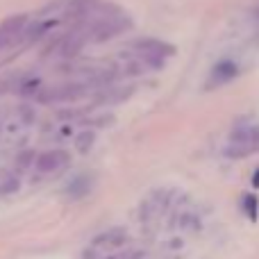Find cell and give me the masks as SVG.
I'll return each mask as SVG.
<instances>
[{
	"instance_id": "6da1fadb",
	"label": "cell",
	"mask_w": 259,
	"mask_h": 259,
	"mask_svg": "<svg viewBox=\"0 0 259 259\" xmlns=\"http://www.w3.org/2000/svg\"><path fill=\"white\" fill-rule=\"evenodd\" d=\"M259 150V127L257 125H250V127H243V130H237L230 139V146L225 148L230 157L239 159V157H248L252 152Z\"/></svg>"
},
{
	"instance_id": "7a4b0ae2",
	"label": "cell",
	"mask_w": 259,
	"mask_h": 259,
	"mask_svg": "<svg viewBox=\"0 0 259 259\" xmlns=\"http://www.w3.org/2000/svg\"><path fill=\"white\" fill-rule=\"evenodd\" d=\"M130 27V18L127 16H118V12L116 14H105V16H100L98 21L91 25V30H89V34H91V39L94 41H105V39H112V36H116L118 32H123V30H127Z\"/></svg>"
},
{
	"instance_id": "3957f363",
	"label": "cell",
	"mask_w": 259,
	"mask_h": 259,
	"mask_svg": "<svg viewBox=\"0 0 259 259\" xmlns=\"http://www.w3.org/2000/svg\"><path fill=\"white\" fill-rule=\"evenodd\" d=\"M68 161H71V157H68L66 150H46L36 157L34 166H36L39 173L48 175V173H57V170H62L64 166H68Z\"/></svg>"
},
{
	"instance_id": "277c9868",
	"label": "cell",
	"mask_w": 259,
	"mask_h": 259,
	"mask_svg": "<svg viewBox=\"0 0 259 259\" xmlns=\"http://www.w3.org/2000/svg\"><path fill=\"white\" fill-rule=\"evenodd\" d=\"M27 18L23 16V14H16V16H9L5 18L3 23H0V50L9 48V46L14 44V41L21 36L23 27H25Z\"/></svg>"
},
{
	"instance_id": "5b68a950",
	"label": "cell",
	"mask_w": 259,
	"mask_h": 259,
	"mask_svg": "<svg viewBox=\"0 0 259 259\" xmlns=\"http://www.w3.org/2000/svg\"><path fill=\"white\" fill-rule=\"evenodd\" d=\"M239 73L237 64L234 62H219L214 68L209 71V77H207V89H219V87H225L230 80H234Z\"/></svg>"
},
{
	"instance_id": "8992f818",
	"label": "cell",
	"mask_w": 259,
	"mask_h": 259,
	"mask_svg": "<svg viewBox=\"0 0 259 259\" xmlns=\"http://www.w3.org/2000/svg\"><path fill=\"white\" fill-rule=\"evenodd\" d=\"M166 202H168V193L166 191H157V193H152L150 198H148L146 202H143V207H141V219L146 221H155V219H159L161 214H164V209H166Z\"/></svg>"
},
{
	"instance_id": "52a82bcc",
	"label": "cell",
	"mask_w": 259,
	"mask_h": 259,
	"mask_svg": "<svg viewBox=\"0 0 259 259\" xmlns=\"http://www.w3.org/2000/svg\"><path fill=\"white\" fill-rule=\"evenodd\" d=\"M127 241V232L123 228H114L103 232L100 237L94 239V248H103V250H109V248H118L121 243Z\"/></svg>"
},
{
	"instance_id": "ba28073f",
	"label": "cell",
	"mask_w": 259,
	"mask_h": 259,
	"mask_svg": "<svg viewBox=\"0 0 259 259\" xmlns=\"http://www.w3.org/2000/svg\"><path fill=\"white\" fill-rule=\"evenodd\" d=\"M137 48L141 50L143 55H170V53H175V48H170V46H166V44H159V41H152V39L139 41Z\"/></svg>"
},
{
	"instance_id": "9c48e42d",
	"label": "cell",
	"mask_w": 259,
	"mask_h": 259,
	"mask_svg": "<svg viewBox=\"0 0 259 259\" xmlns=\"http://www.w3.org/2000/svg\"><path fill=\"white\" fill-rule=\"evenodd\" d=\"M89 189H91V180L89 178H77L75 182L68 187V196H73V198L87 196V193H89Z\"/></svg>"
},
{
	"instance_id": "30bf717a",
	"label": "cell",
	"mask_w": 259,
	"mask_h": 259,
	"mask_svg": "<svg viewBox=\"0 0 259 259\" xmlns=\"http://www.w3.org/2000/svg\"><path fill=\"white\" fill-rule=\"evenodd\" d=\"M18 189V180L12 173H0V193H14Z\"/></svg>"
},
{
	"instance_id": "8fae6325",
	"label": "cell",
	"mask_w": 259,
	"mask_h": 259,
	"mask_svg": "<svg viewBox=\"0 0 259 259\" xmlns=\"http://www.w3.org/2000/svg\"><path fill=\"white\" fill-rule=\"evenodd\" d=\"M91 141H94V134H91V132H87L84 137H80V139H77V148H80L82 152H87V150H89V146H91Z\"/></svg>"
},
{
	"instance_id": "7c38bea8",
	"label": "cell",
	"mask_w": 259,
	"mask_h": 259,
	"mask_svg": "<svg viewBox=\"0 0 259 259\" xmlns=\"http://www.w3.org/2000/svg\"><path fill=\"white\" fill-rule=\"evenodd\" d=\"M116 259H143V252L141 250H132V252H125V255H118Z\"/></svg>"
},
{
	"instance_id": "4fadbf2b",
	"label": "cell",
	"mask_w": 259,
	"mask_h": 259,
	"mask_svg": "<svg viewBox=\"0 0 259 259\" xmlns=\"http://www.w3.org/2000/svg\"><path fill=\"white\" fill-rule=\"evenodd\" d=\"M255 16H257V21H259V3H257V7H255Z\"/></svg>"
},
{
	"instance_id": "5bb4252c",
	"label": "cell",
	"mask_w": 259,
	"mask_h": 259,
	"mask_svg": "<svg viewBox=\"0 0 259 259\" xmlns=\"http://www.w3.org/2000/svg\"><path fill=\"white\" fill-rule=\"evenodd\" d=\"M107 259H116V257H107Z\"/></svg>"
}]
</instances>
